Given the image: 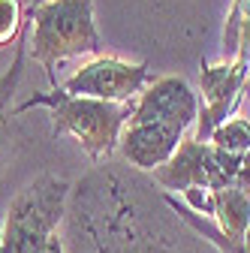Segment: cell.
<instances>
[{
    "instance_id": "obj_7",
    "label": "cell",
    "mask_w": 250,
    "mask_h": 253,
    "mask_svg": "<svg viewBox=\"0 0 250 253\" xmlns=\"http://www.w3.org/2000/svg\"><path fill=\"white\" fill-rule=\"evenodd\" d=\"M247 76H250V60L247 57H232L229 63H208V60H202L199 84H202L205 106L199 112L193 139L208 142L217 126L232 118V112L244 100V82H247Z\"/></svg>"
},
{
    "instance_id": "obj_8",
    "label": "cell",
    "mask_w": 250,
    "mask_h": 253,
    "mask_svg": "<svg viewBox=\"0 0 250 253\" xmlns=\"http://www.w3.org/2000/svg\"><path fill=\"white\" fill-rule=\"evenodd\" d=\"M142 121H157V124H172L187 133L199 121V100L193 87L181 76H163L154 79L133 103V115L127 124H142Z\"/></svg>"
},
{
    "instance_id": "obj_14",
    "label": "cell",
    "mask_w": 250,
    "mask_h": 253,
    "mask_svg": "<svg viewBox=\"0 0 250 253\" xmlns=\"http://www.w3.org/2000/svg\"><path fill=\"white\" fill-rule=\"evenodd\" d=\"M40 253H67V244H64V238H60V235L54 232V235L45 241V247H42Z\"/></svg>"
},
{
    "instance_id": "obj_3",
    "label": "cell",
    "mask_w": 250,
    "mask_h": 253,
    "mask_svg": "<svg viewBox=\"0 0 250 253\" xmlns=\"http://www.w3.org/2000/svg\"><path fill=\"white\" fill-rule=\"evenodd\" d=\"M30 57L54 82V67L76 54L97 57L103 42L93 24V0H40L27 9ZM57 87V82H54Z\"/></svg>"
},
{
    "instance_id": "obj_10",
    "label": "cell",
    "mask_w": 250,
    "mask_h": 253,
    "mask_svg": "<svg viewBox=\"0 0 250 253\" xmlns=\"http://www.w3.org/2000/svg\"><path fill=\"white\" fill-rule=\"evenodd\" d=\"M27 45H30V27H24L21 40L15 42V57H12V63H9V70L0 76V151L6 148L9 133H12V118H15L12 97H15V87H18V82H21V73H24Z\"/></svg>"
},
{
    "instance_id": "obj_2",
    "label": "cell",
    "mask_w": 250,
    "mask_h": 253,
    "mask_svg": "<svg viewBox=\"0 0 250 253\" xmlns=\"http://www.w3.org/2000/svg\"><path fill=\"white\" fill-rule=\"evenodd\" d=\"M48 109L51 112V136H73L93 163H103L118 151L124 124L133 115V103H106L90 97H70L60 87L48 93H34L30 100L15 106V115L30 109Z\"/></svg>"
},
{
    "instance_id": "obj_1",
    "label": "cell",
    "mask_w": 250,
    "mask_h": 253,
    "mask_svg": "<svg viewBox=\"0 0 250 253\" xmlns=\"http://www.w3.org/2000/svg\"><path fill=\"white\" fill-rule=\"evenodd\" d=\"M67 253H220L139 172L97 166L70 190Z\"/></svg>"
},
{
    "instance_id": "obj_4",
    "label": "cell",
    "mask_w": 250,
    "mask_h": 253,
    "mask_svg": "<svg viewBox=\"0 0 250 253\" xmlns=\"http://www.w3.org/2000/svg\"><path fill=\"white\" fill-rule=\"evenodd\" d=\"M70 184L54 175H40L9 202L0 226V253H40L67 220Z\"/></svg>"
},
{
    "instance_id": "obj_6",
    "label": "cell",
    "mask_w": 250,
    "mask_h": 253,
    "mask_svg": "<svg viewBox=\"0 0 250 253\" xmlns=\"http://www.w3.org/2000/svg\"><path fill=\"white\" fill-rule=\"evenodd\" d=\"M148 63H130L112 54H97L60 84L70 97H90L106 103H136V97L151 84Z\"/></svg>"
},
{
    "instance_id": "obj_5",
    "label": "cell",
    "mask_w": 250,
    "mask_h": 253,
    "mask_svg": "<svg viewBox=\"0 0 250 253\" xmlns=\"http://www.w3.org/2000/svg\"><path fill=\"white\" fill-rule=\"evenodd\" d=\"M244 157L238 154H226L220 151L214 142H199L193 136H184V142L178 145L175 157L154 169L151 178L154 184H160L166 193H190V190H208V193H217V190L229 187L238 178Z\"/></svg>"
},
{
    "instance_id": "obj_16",
    "label": "cell",
    "mask_w": 250,
    "mask_h": 253,
    "mask_svg": "<svg viewBox=\"0 0 250 253\" xmlns=\"http://www.w3.org/2000/svg\"><path fill=\"white\" fill-rule=\"evenodd\" d=\"M244 93H250V76H247V82H244Z\"/></svg>"
},
{
    "instance_id": "obj_15",
    "label": "cell",
    "mask_w": 250,
    "mask_h": 253,
    "mask_svg": "<svg viewBox=\"0 0 250 253\" xmlns=\"http://www.w3.org/2000/svg\"><path fill=\"white\" fill-rule=\"evenodd\" d=\"M235 253H250V229H247V235H244V241L238 244V250Z\"/></svg>"
},
{
    "instance_id": "obj_11",
    "label": "cell",
    "mask_w": 250,
    "mask_h": 253,
    "mask_svg": "<svg viewBox=\"0 0 250 253\" xmlns=\"http://www.w3.org/2000/svg\"><path fill=\"white\" fill-rule=\"evenodd\" d=\"M223 48L235 51V57L250 60V0H235L226 30H223Z\"/></svg>"
},
{
    "instance_id": "obj_13",
    "label": "cell",
    "mask_w": 250,
    "mask_h": 253,
    "mask_svg": "<svg viewBox=\"0 0 250 253\" xmlns=\"http://www.w3.org/2000/svg\"><path fill=\"white\" fill-rule=\"evenodd\" d=\"M24 9H21V0H0V48L15 45L24 34Z\"/></svg>"
},
{
    "instance_id": "obj_9",
    "label": "cell",
    "mask_w": 250,
    "mask_h": 253,
    "mask_svg": "<svg viewBox=\"0 0 250 253\" xmlns=\"http://www.w3.org/2000/svg\"><path fill=\"white\" fill-rule=\"evenodd\" d=\"M184 136L187 133L181 126H172V124H157V121L127 124L121 133L118 151L124 157V163H130L136 172H154L175 157Z\"/></svg>"
},
{
    "instance_id": "obj_12",
    "label": "cell",
    "mask_w": 250,
    "mask_h": 253,
    "mask_svg": "<svg viewBox=\"0 0 250 253\" xmlns=\"http://www.w3.org/2000/svg\"><path fill=\"white\" fill-rule=\"evenodd\" d=\"M208 142H214L217 148L226 151V154L244 157V154L250 151V121H247V118H229V121H223V124L211 133Z\"/></svg>"
}]
</instances>
